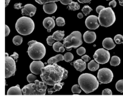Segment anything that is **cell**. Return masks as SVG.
Masks as SVG:
<instances>
[{
  "label": "cell",
  "mask_w": 123,
  "mask_h": 109,
  "mask_svg": "<svg viewBox=\"0 0 123 109\" xmlns=\"http://www.w3.org/2000/svg\"><path fill=\"white\" fill-rule=\"evenodd\" d=\"M68 74L67 70L54 63L42 67L40 77L46 85L54 86L56 83L67 79Z\"/></svg>",
  "instance_id": "obj_1"
},
{
  "label": "cell",
  "mask_w": 123,
  "mask_h": 109,
  "mask_svg": "<svg viewBox=\"0 0 123 109\" xmlns=\"http://www.w3.org/2000/svg\"><path fill=\"white\" fill-rule=\"evenodd\" d=\"M78 82L81 89L86 94L94 92L98 89L99 85L96 77L89 73L81 74L78 78Z\"/></svg>",
  "instance_id": "obj_2"
},
{
  "label": "cell",
  "mask_w": 123,
  "mask_h": 109,
  "mask_svg": "<svg viewBox=\"0 0 123 109\" xmlns=\"http://www.w3.org/2000/svg\"><path fill=\"white\" fill-rule=\"evenodd\" d=\"M15 28L19 34L26 36L31 34L33 32L35 28V24L31 18L22 16L17 20Z\"/></svg>",
  "instance_id": "obj_3"
},
{
  "label": "cell",
  "mask_w": 123,
  "mask_h": 109,
  "mask_svg": "<svg viewBox=\"0 0 123 109\" xmlns=\"http://www.w3.org/2000/svg\"><path fill=\"white\" fill-rule=\"evenodd\" d=\"M29 47L27 52L29 56L33 60L43 59L46 53V49L43 44L36 40H31L28 43Z\"/></svg>",
  "instance_id": "obj_4"
},
{
  "label": "cell",
  "mask_w": 123,
  "mask_h": 109,
  "mask_svg": "<svg viewBox=\"0 0 123 109\" xmlns=\"http://www.w3.org/2000/svg\"><path fill=\"white\" fill-rule=\"evenodd\" d=\"M47 85L43 82L36 80L35 83H30L22 89L24 95H45Z\"/></svg>",
  "instance_id": "obj_5"
},
{
  "label": "cell",
  "mask_w": 123,
  "mask_h": 109,
  "mask_svg": "<svg viewBox=\"0 0 123 109\" xmlns=\"http://www.w3.org/2000/svg\"><path fill=\"white\" fill-rule=\"evenodd\" d=\"M98 21L101 26L108 27L113 25L116 21L115 13L111 7L101 10L98 14Z\"/></svg>",
  "instance_id": "obj_6"
},
{
  "label": "cell",
  "mask_w": 123,
  "mask_h": 109,
  "mask_svg": "<svg viewBox=\"0 0 123 109\" xmlns=\"http://www.w3.org/2000/svg\"><path fill=\"white\" fill-rule=\"evenodd\" d=\"M83 44L82 34L78 31H75L63 39V45L67 51H70L72 48L77 49Z\"/></svg>",
  "instance_id": "obj_7"
},
{
  "label": "cell",
  "mask_w": 123,
  "mask_h": 109,
  "mask_svg": "<svg viewBox=\"0 0 123 109\" xmlns=\"http://www.w3.org/2000/svg\"><path fill=\"white\" fill-rule=\"evenodd\" d=\"M16 71V65L15 60L5 53V78L14 76Z\"/></svg>",
  "instance_id": "obj_8"
},
{
  "label": "cell",
  "mask_w": 123,
  "mask_h": 109,
  "mask_svg": "<svg viewBox=\"0 0 123 109\" xmlns=\"http://www.w3.org/2000/svg\"><path fill=\"white\" fill-rule=\"evenodd\" d=\"M113 77V72L108 68H101L100 69L98 72V79L99 82L102 84L110 83L112 81Z\"/></svg>",
  "instance_id": "obj_9"
},
{
  "label": "cell",
  "mask_w": 123,
  "mask_h": 109,
  "mask_svg": "<svg viewBox=\"0 0 123 109\" xmlns=\"http://www.w3.org/2000/svg\"><path fill=\"white\" fill-rule=\"evenodd\" d=\"M93 57L97 63L104 64L109 61L110 54L108 51L103 48H101L96 51Z\"/></svg>",
  "instance_id": "obj_10"
},
{
  "label": "cell",
  "mask_w": 123,
  "mask_h": 109,
  "mask_svg": "<svg viewBox=\"0 0 123 109\" xmlns=\"http://www.w3.org/2000/svg\"><path fill=\"white\" fill-rule=\"evenodd\" d=\"M98 18L95 15H91L86 18L85 22L86 27L90 29L95 30L99 27Z\"/></svg>",
  "instance_id": "obj_11"
},
{
  "label": "cell",
  "mask_w": 123,
  "mask_h": 109,
  "mask_svg": "<svg viewBox=\"0 0 123 109\" xmlns=\"http://www.w3.org/2000/svg\"><path fill=\"white\" fill-rule=\"evenodd\" d=\"M37 8L32 4H26L21 9V14L23 16H28L32 17L35 15Z\"/></svg>",
  "instance_id": "obj_12"
},
{
  "label": "cell",
  "mask_w": 123,
  "mask_h": 109,
  "mask_svg": "<svg viewBox=\"0 0 123 109\" xmlns=\"http://www.w3.org/2000/svg\"><path fill=\"white\" fill-rule=\"evenodd\" d=\"M44 67V64L41 61H34L32 62L30 65V70L34 74H40L41 73L42 68Z\"/></svg>",
  "instance_id": "obj_13"
},
{
  "label": "cell",
  "mask_w": 123,
  "mask_h": 109,
  "mask_svg": "<svg viewBox=\"0 0 123 109\" xmlns=\"http://www.w3.org/2000/svg\"><path fill=\"white\" fill-rule=\"evenodd\" d=\"M43 26L46 29L48 32H50L51 30L54 28L55 26V21L53 17H48L44 19Z\"/></svg>",
  "instance_id": "obj_14"
},
{
  "label": "cell",
  "mask_w": 123,
  "mask_h": 109,
  "mask_svg": "<svg viewBox=\"0 0 123 109\" xmlns=\"http://www.w3.org/2000/svg\"><path fill=\"white\" fill-rule=\"evenodd\" d=\"M83 38L85 42L87 44H91L96 39V34L94 32L87 31L84 33Z\"/></svg>",
  "instance_id": "obj_15"
},
{
  "label": "cell",
  "mask_w": 123,
  "mask_h": 109,
  "mask_svg": "<svg viewBox=\"0 0 123 109\" xmlns=\"http://www.w3.org/2000/svg\"><path fill=\"white\" fill-rule=\"evenodd\" d=\"M57 5L55 2H51L49 3L44 4L43 9L45 13L51 14L56 12L57 9Z\"/></svg>",
  "instance_id": "obj_16"
},
{
  "label": "cell",
  "mask_w": 123,
  "mask_h": 109,
  "mask_svg": "<svg viewBox=\"0 0 123 109\" xmlns=\"http://www.w3.org/2000/svg\"><path fill=\"white\" fill-rule=\"evenodd\" d=\"M102 45L105 49L108 50L113 49L116 46L113 40L111 37H107L104 39L102 42Z\"/></svg>",
  "instance_id": "obj_17"
},
{
  "label": "cell",
  "mask_w": 123,
  "mask_h": 109,
  "mask_svg": "<svg viewBox=\"0 0 123 109\" xmlns=\"http://www.w3.org/2000/svg\"><path fill=\"white\" fill-rule=\"evenodd\" d=\"M73 65L77 70L80 72H82L86 69V62L81 59L75 61L73 62Z\"/></svg>",
  "instance_id": "obj_18"
},
{
  "label": "cell",
  "mask_w": 123,
  "mask_h": 109,
  "mask_svg": "<svg viewBox=\"0 0 123 109\" xmlns=\"http://www.w3.org/2000/svg\"><path fill=\"white\" fill-rule=\"evenodd\" d=\"M22 91L20 88V85H17L16 86L10 87L8 90L7 94L8 95H22Z\"/></svg>",
  "instance_id": "obj_19"
},
{
  "label": "cell",
  "mask_w": 123,
  "mask_h": 109,
  "mask_svg": "<svg viewBox=\"0 0 123 109\" xmlns=\"http://www.w3.org/2000/svg\"><path fill=\"white\" fill-rule=\"evenodd\" d=\"M64 60V56L62 54H58L49 58L47 61V63L49 64H52Z\"/></svg>",
  "instance_id": "obj_20"
},
{
  "label": "cell",
  "mask_w": 123,
  "mask_h": 109,
  "mask_svg": "<svg viewBox=\"0 0 123 109\" xmlns=\"http://www.w3.org/2000/svg\"><path fill=\"white\" fill-rule=\"evenodd\" d=\"M64 84V82H57L55 84L54 87L52 88H49L48 89V93L49 94H51L55 92L56 91H59L62 88V86Z\"/></svg>",
  "instance_id": "obj_21"
},
{
  "label": "cell",
  "mask_w": 123,
  "mask_h": 109,
  "mask_svg": "<svg viewBox=\"0 0 123 109\" xmlns=\"http://www.w3.org/2000/svg\"><path fill=\"white\" fill-rule=\"evenodd\" d=\"M64 36V31L58 30L53 33L52 38L57 41H60L63 40Z\"/></svg>",
  "instance_id": "obj_22"
},
{
  "label": "cell",
  "mask_w": 123,
  "mask_h": 109,
  "mask_svg": "<svg viewBox=\"0 0 123 109\" xmlns=\"http://www.w3.org/2000/svg\"><path fill=\"white\" fill-rule=\"evenodd\" d=\"M99 67V64L96 63L94 60H91L88 64V69L92 71H96L98 69Z\"/></svg>",
  "instance_id": "obj_23"
},
{
  "label": "cell",
  "mask_w": 123,
  "mask_h": 109,
  "mask_svg": "<svg viewBox=\"0 0 123 109\" xmlns=\"http://www.w3.org/2000/svg\"><path fill=\"white\" fill-rule=\"evenodd\" d=\"M110 63V65L111 66H116L120 64L121 63V59L120 58L117 56H113L111 59Z\"/></svg>",
  "instance_id": "obj_24"
},
{
  "label": "cell",
  "mask_w": 123,
  "mask_h": 109,
  "mask_svg": "<svg viewBox=\"0 0 123 109\" xmlns=\"http://www.w3.org/2000/svg\"><path fill=\"white\" fill-rule=\"evenodd\" d=\"M67 8L69 10L73 11H75L79 10L80 8V5L77 2L72 1L68 5Z\"/></svg>",
  "instance_id": "obj_25"
},
{
  "label": "cell",
  "mask_w": 123,
  "mask_h": 109,
  "mask_svg": "<svg viewBox=\"0 0 123 109\" xmlns=\"http://www.w3.org/2000/svg\"><path fill=\"white\" fill-rule=\"evenodd\" d=\"M23 38L20 36H16L13 39V42L15 45H20L23 42Z\"/></svg>",
  "instance_id": "obj_26"
},
{
  "label": "cell",
  "mask_w": 123,
  "mask_h": 109,
  "mask_svg": "<svg viewBox=\"0 0 123 109\" xmlns=\"http://www.w3.org/2000/svg\"><path fill=\"white\" fill-rule=\"evenodd\" d=\"M116 87L117 91L121 93H123V80H120L116 82Z\"/></svg>",
  "instance_id": "obj_27"
},
{
  "label": "cell",
  "mask_w": 123,
  "mask_h": 109,
  "mask_svg": "<svg viewBox=\"0 0 123 109\" xmlns=\"http://www.w3.org/2000/svg\"><path fill=\"white\" fill-rule=\"evenodd\" d=\"M92 11L93 9H92V8L88 5H87L84 6L82 9V11L85 16H88Z\"/></svg>",
  "instance_id": "obj_28"
},
{
  "label": "cell",
  "mask_w": 123,
  "mask_h": 109,
  "mask_svg": "<svg viewBox=\"0 0 123 109\" xmlns=\"http://www.w3.org/2000/svg\"><path fill=\"white\" fill-rule=\"evenodd\" d=\"M64 60L67 62H69L73 60L74 56L72 53L70 52H67L64 55Z\"/></svg>",
  "instance_id": "obj_29"
},
{
  "label": "cell",
  "mask_w": 123,
  "mask_h": 109,
  "mask_svg": "<svg viewBox=\"0 0 123 109\" xmlns=\"http://www.w3.org/2000/svg\"><path fill=\"white\" fill-rule=\"evenodd\" d=\"M63 46H64L63 44L60 42V41L57 42L53 44V49L56 52H60V48L62 47Z\"/></svg>",
  "instance_id": "obj_30"
},
{
  "label": "cell",
  "mask_w": 123,
  "mask_h": 109,
  "mask_svg": "<svg viewBox=\"0 0 123 109\" xmlns=\"http://www.w3.org/2000/svg\"><path fill=\"white\" fill-rule=\"evenodd\" d=\"M56 22L57 25L58 26H63L65 24L64 19L62 17H59L57 18L56 20Z\"/></svg>",
  "instance_id": "obj_31"
},
{
  "label": "cell",
  "mask_w": 123,
  "mask_h": 109,
  "mask_svg": "<svg viewBox=\"0 0 123 109\" xmlns=\"http://www.w3.org/2000/svg\"><path fill=\"white\" fill-rule=\"evenodd\" d=\"M123 36L121 34H118L116 35L114 37V40L116 43L117 44H122Z\"/></svg>",
  "instance_id": "obj_32"
},
{
  "label": "cell",
  "mask_w": 123,
  "mask_h": 109,
  "mask_svg": "<svg viewBox=\"0 0 123 109\" xmlns=\"http://www.w3.org/2000/svg\"><path fill=\"white\" fill-rule=\"evenodd\" d=\"M72 91L73 94L80 93L81 92V90L80 89V85L78 84H75L73 85L72 88Z\"/></svg>",
  "instance_id": "obj_33"
},
{
  "label": "cell",
  "mask_w": 123,
  "mask_h": 109,
  "mask_svg": "<svg viewBox=\"0 0 123 109\" xmlns=\"http://www.w3.org/2000/svg\"><path fill=\"white\" fill-rule=\"evenodd\" d=\"M60 0H35V1L39 4H46L48 3H51V2H55L59 1Z\"/></svg>",
  "instance_id": "obj_34"
},
{
  "label": "cell",
  "mask_w": 123,
  "mask_h": 109,
  "mask_svg": "<svg viewBox=\"0 0 123 109\" xmlns=\"http://www.w3.org/2000/svg\"><path fill=\"white\" fill-rule=\"evenodd\" d=\"M36 76L34 75L33 74H29L27 77V81H28L29 82H35V81L36 80Z\"/></svg>",
  "instance_id": "obj_35"
},
{
  "label": "cell",
  "mask_w": 123,
  "mask_h": 109,
  "mask_svg": "<svg viewBox=\"0 0 123 109\" xmlns=\"http://www.w3.org/2000/svg\"><path fill=\"white\" fill-rule=\"evenodd\" d=\"M86 52V50L85 48L83 47H81L77 49V53L78 55L82 56L85 54Z\"/></svg>",
  "instance_id": "obj_36"
},
{
  "label": "cell",
  "mask_w": 123,
  "mask_h": 109,
  "mask_svg": "<svg viewBox=\"0 0 123 109\" xmlns=\"http://www.w3.org/2000/svg\"><path fill=\"white\" fill-rule=\"evenodd\" d=\"M55 39L52 38V36H49L47 38V42L48 45L49 46H52V44L55 42Z\"/></svg>",
  "instance_id": "obj_37"
},
{
  "label": "cell",
  "mask_w": 123,
  "mask_h": 109,
  "mask_svg": "<svg viewBox=\"0 0 123 109\" xmlns=\"http://www.w3.org/2000/svg\"><path fill=\"white\" fill-rule=\"evenodd\" d=\"M102 94L103 95H112V91L110 89L106 88L102 91Z\"/></svg>",
  "instance_id": "obj_38"
},
{
  "label": "cell",
  "mask_w": 123,
  "mask_h": 109,
  "mask_svg": "<svg viewBox=\"0 0 123 109\" xmlns=\"http://www.w3.org/2000/svg\"><path fill=\"white\" fill-rule=\"evenodd\" d=\"M109 5L111 8H114L116 7L117 5V2L115 0H113L110 1L109 4Z\"/></svg>",
  "instance_id": "obj_39"
},
{
  "label": "cell",
  "mask_w": 123,
  "mask_h": 109,
  "mask_svg": "<svg viewBox=\"0 0 123 109\" xmlns=\"http://www.w3.org/2000/svg\"><path fill=\"white\" fill-rule=\"evenodd\" d=\"M72 1L73 0H60L61 3L64 5H69Z\"/></svg>",
  "instance_id": "obj_40"
},
{
  "label": "cell",
  "mask_w": 123,
  "mask_h": 109,
  "mask_svg": "<svg viewBox=\"0 0 123 109\" xmlns=\"http://www.w3.org/2000/svg\"><path fill=\"white\" fill-rule=\"evenodd\" d=\"M22 4L21 3H16L14 5V8L15 9H20L22 8L23 7L21 6Z\"/></svg>",
  "instance_id": "obj_41"
},
{
  "label": "cell",
  "mask_w": 123,
  "mask_h": 109,
  "mask_svg": "<svg viewBox=\"0 0 123 109\" xmlns=\"http://www.w3.org/2000/svg\"><path fill=\"white\" fill-rule=\"evenodd\" d=\"M10 32V29L7 25H5V36L7 37L9 35Z\"/></svg>",
  "instance_id": "obj_42"
},
{
  "label": "cell",
  "mask_w": 123,
  "mask_h": 109,
  "mask_svg": "<svg viewBox=\"0 0 123 109\" xmlns=\"http://www.w3.org/2000/svg\"><path fill=\"white\" fill-rule=\"evenodd\" d=\"M105 8V6H98L96 7V12H97V13H98V14H99L100 11H101V10H102V9H103Z\"/></svg>",
  "instance_id": "obj_43"
},
{
  "label": "cell",
  "mask_w": 123,
  "mask_h": 109,
  "mask_svg": "<svg viewBox=\"0 0 123 109\" xmlns=\"http://www.w3.org/2000/svg\"><path fill=\"white\" fill-rule=\"evenodd\" d=\"M82 59H83L84 61L86 62L89 61V60L90 59V57L87 55H85L82 57Z\"/></svg>",
  "instance_id": "obj_44"
},
{
  "label": "cell",
  "mask_w": 123,
  "mask_h": 109,
  "mask_svg": "<svg viewBox=\"0 0 123 109\" xmlns=\"http://www.w3.org/2000/svg\"><path fill=\"white\" fill-rule=\"evenodd\" d=\"M10 56L12 57L15 60H16L18 58V54L17 52H15L13 53V54L11 55Z\"/></svg>",
  "instance_id": "obj_45"
},
{
  "label": "cell",
  "mask_w": 123,
  "mask_h": 109,
  "mask_svg": "<svg viewBox=\"0 0 123 109\" xmlns=\"http://www.w3.org/2000/svg\"><path fill=\"white\" fill-rule=\"evenodd\" d=\"M92 0H78V2L80 3H87L90 2Z\"/></svg>",
  "instance_id": "obj_46"
},
{
  "label": "cell",
  "mask_w": 123,
  "mask_h": 109,
  "mask_svg": "<svg viewBox=\"0 0 123 109\" xmlns=\"http://www.w3.org/2000/svg\"><path fill=\"white\" fill-rule=\"evenodd\" d=\"M77 17L79 19L82 18L83 17V14L81 13H78L77 14Z\"/></svg>",
  "instance_id": "obj_47"
},
{
  "label": "cell",
  "mask_w": 123,
  "mask_h": 109,
  "mask_svg": "<svg viewBox=\"0 0 123 109\" xmlns=\"http://www.w3.org/2000/svg\"><path fill=\"white\" fill-rule=\"evenodd\" d=\"M11 0H5V7H7L8 4H9V3H10V1Z\"/></svg>",
  "instance_id": "obj_48"
},
{
  "label": "cell",
  "mask_w": 123,
  "mask_h": 109,
  "mask_svg": "<svg viewBox=\"0 0 123 109\" xmlns=\"http://www.w3.org/2000/svg\"><path fill=\"white\" fill-rule=\"evenodd\" d=\"M119 5L121 6H123V0H118Z\"/></svg>",
  "instance_id": "obj_49"
},
{
  "label": "cell",
  "mask_w": 123,
  "mask_h": 109,
  "mask_svg": "<svg viewBox=\"0 0 123 109\" xmlns=\"http://www.w3.org/2000/svg\"><path fill=\"white\" fill-rule=\"evenodd\" d=\"M122 41H123V42H122V44H123V37H122Z\"/></svg>",
  "instance_id": "obj_50"
},
{
  "label": "cell",
  "mask_w": 123,
  "mask_h": 109,
  "mask_svg": "<svg viewBox=\"0 0 123 109\" xmlns=\"http://www.w3.org/2000/svg\"><path fill=\"white\" fill-rule=\"evenodd\" d=\"M106 1H109L110 0H106Z\"/></svg>",
  "instance_id": "obj_51"
}]
</instances>
